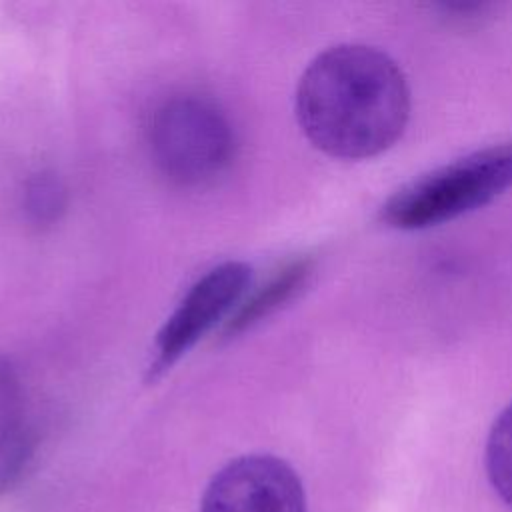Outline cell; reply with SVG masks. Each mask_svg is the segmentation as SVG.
<instances>
[{
	"mask_svg": "<svg viewBox=\"0 0 512 512\" xmlns=\"http://www.w3.org/2000/svg\"><path fill=\"white\" fill-rule=\"evenodd\" d=\"M312 272L310 258H296L288 264H284L266 286H262L250 300L240 304L236 316L228 324V332L242 330L250 326L254 320L266 316L274 308H278L282 302H286L294 292H298L308 276Z\"/></svg>",
	"mask_w": 512,
	"mask_h": 512,
	"instance_id": "6",
	"label": "cell"
},
{
	"mask_svg": "<svg viewBox=\"0 0 512 512\" xmlns=\"http://www.w3.org/2000/svg\"><path fill=\"white\" fill-rule=\"evenodd\" d=\"M248 286L250 266L236 260L218 264L198 278L160 328L152 370H164L186 354L240 304Z\"/></svg>",
	"mask_w": 512,
	"mask_h": 512,
	"instance_id": "5",
	"label": "cell"
},
{
	"mask_svg": "<svg viewBox=\"0 0 512 512\" xmlns=\"http://www.w3.org/2000/svg\"><path fill=\"white\" fill-rule=\"evenodd\" d=\"M512 186V142L472 152L398 188L380 210L400 230H420L482 208Z\"/></svg>",
	"mask_w": 512,
	"mask_h": 512,
	"instance_id": "2",
	"label": "cell"
},
{
	"mask_svg": "<svg viewBox=\"0 0 512 512\" xmlns=\"http://www.w3.org/2000/svg\"><path fill=\"white\" fill-rule=\"evenodd\" d=\"M200 512H306V494L290 464L272 454H248L214 474Z\"/></svg>",
	"mask_w": 512,
	"mask_h": 512,
	"instance_id": "4",
	"label": "cell"
},
{
	"mask_svg": "<svg viewBox=\"0 0 512 512\" xmlns=\"http://www.w3.org/2000/svg\"><path fill=\"white\" fill-rule=\"evenodd\" d=\"M22 390L14 368L0 358V450H4L20 428Z\"/></svg>",
	"mask_w": 512,
	"mask_h": 512,
	"instance_id": "8",
	"label": "cell"
},
{
	"mask_svg": "<svg viewBox=\"0 0 512 512\" xmlns=\"http://www.w3.org/2000/svg\"><path fill=\"white\" fill-rule=\"evenodd\" d=\"M296 120L324 154L360 160L388 150L410 118V90L378 48L338 44L318 54L296 86Z\"/></svg>",
	"mask_w": 512,
	"mask_h": 512,
	"instance_id": "1",
	"label": "cell"
},
{
	"mask_svg": "<svg viewBox=\"0 0 512 512\" xmlns=\"http://www.w3.org/2000/svg\"><path fill=\"white\" fill-rule=\"evenodd\" d=\"M148 142L158 168L178 184L216 178L234 154L226 116L196 96H176L160 104L148 126Z\"/></svg>",
	"mask_w": 512,
	"mask_h": 512,
	"instance_id": "3",
	"label": "cell"
},
{
	"mask_svg": "<svg viewBox=\"0 0 512 512\" xmlns=\"http://www.w3.org/2000/svg\"><path fill=\"white\" fill-rule=\"evenodd\" d=\"M24 208L36 222H50L64 208V188L50 174H38L26 184Z\"/></svg>",
	"mask_w": 512,
	"mask_h": 512,
	"instance_id": "9",
	"label": "cell"
},
{
	"mask_svg": "<svg viewBox=\"0 0 512 512\" xmlns=\"http://www.w3.org/2000/svg\"><path fill=\"white\" fill-rule=\"evenodd\" d=\"M484 462L492 488L512 508V402L490 428Z\"/></svg>",
	"mask_w": 512,
	"mask_h": 512,
	"instance_id": "7",
	"label": "cell"
}]
</instances>
